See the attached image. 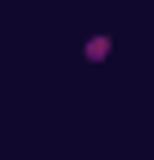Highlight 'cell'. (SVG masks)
Returning <instances> with one entry per match:
<instances>
[{
	"instance_id": "obj_1",
	"label": "cell",
	"mask_w": 154,
	"mask_h": 160,
	"mask_svg": "<svg viewBox=\"0 0 154 160\" xmlns=\"http://www.w3.org/2000/svg\"><path fill=\"white\" fill-rule=\"evenodd\" d=\"M80 56H86V62H105V56H111V37H86V49H80Z\"/></svg>"
}]
</instances>
